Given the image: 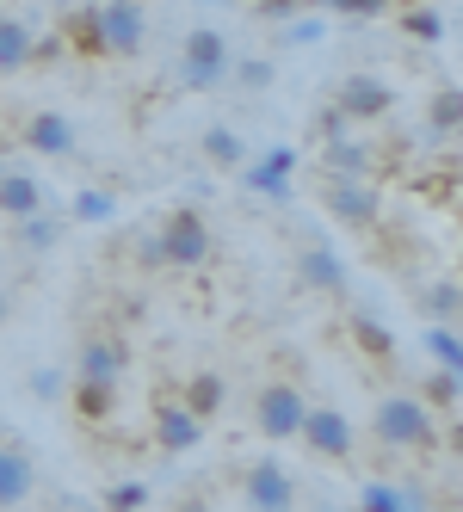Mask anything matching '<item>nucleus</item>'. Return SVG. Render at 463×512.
Masks as SVG:
<instances>
[{
	"mask_svg": "<svg viewBox=\"0 0 463 512\" xmlns=\"http://www.w3.org/2000/svg\"><path fill=\"white\" fill-rule=\"evenodd\" d=\"M371 432L389 451H433L439 445V414L420 395H377L371 408Z\"/></svg>",
	"mask_w": 463,
	"mask_h": 512,
	"instance_id": "obj_1",
	"label": "nucleus"
},
{
	"mask_svg": "<svg viewBox=\"0 0 463 512\" xmlns=\"http://www.w3.org/2000/svg\"><path fill=\"white\" fill-rule=\"evenodd\" d=\"M124 364H130V346H124L118 334H87V340H81L75 383H81V408H87V414L112 408V389L124 383Z\"/></svg>",
	"mask_w": 463,
	"mask_h": 512,
	"instance_id": "obj_2",
	"label": "nucleus"
},
{
	"mask_svg": "<svg viewBox=\"0 0 463 512\" xmlns=\"http://www.w3.org/2000/svg\"><path fill=\"white\" fill-rule=\"evenodd\" d=\"M229 62H235L229 31L223 25H192L180 38V87H192V93L229 87Z\"/></svg>",
	"mask_w": 463,
	"mask_h": 512,
	"instance_id": "obj_3",
	"label": "nucleus"
},
{
	"mask_svg": "<svg viewBox=\"0 0 463 512\" xmlns=\"http://www.w3.org/2000/svg\"><path fill=\"white\" fill-rule=\"evenodd\" d=\"M87 19V38L99 56H136L149 44V13H142V0H99Z\"/></svg>",
	"mask_w": 463,
	"mask_h": 512,
	"instance_id": "obj_4",
	"label": "nucleus"
},
{
	"mask_svg": "<svg viewBox=\"0 0 463 512\" xmlns=\"http://www.w3.org/2000/svg\"><path fill=\"white\" fill-rule=\"evenodd\" d=\"M149 260L155 266H173V272L204 266L210 260V223H204L198 210H173L167 223H161V235L149 241Z\"/></svg>",
	"mask_w": 463,
	"mask_h": 512,
	"instance_id": "obj_5",
	"label": "nucleus"
},
{
	"mask_svg": "<svg viewBox=\"0 0 463 512\" xmlns=\"http://www.w3.org/2000/svg\"><path fill=\"white\" fill-rule=\"evenodd\" d=\"M303 414H309L303 383L272 377V383H260V389H254V432L266 438V445H284V438H297Z\"/></svg>",
	"mask_w": 463,
	"mask_h": 512,
	"instance_id": "obj_6",
	"label": "nucleus"
},
{
	"mask_svg": "<svg viewBox=\"0 0 463 512\" xmlns=\"http://www.w3.org/2000/svg\"><path fill=\"white\" fill-rule=\"evenodd\" d=\"M389 112H396V81H383L377 68H352L334 93V118H346V124H377Z\"/></svg>",
	"mask_w": 463,
	"mask_h": 512,
	"instance_id": "obj_7",
	"label": "nucleus"
},
{
	"mask_svg": "<svg viewBox=\"0 0 463 512\" xmlns=\"http://www.w3.org/2000/svg\"><path fill=\"white\" fill-rule=\"evenodd\" d=\"M19 142L31 155H44V161H68V155H81V130L68 112H56V105H38V112H25L19 118Z\"/></svg>",
	"mask_w": 463,
	"mask_h": 512,
	"instance_id": "obj_8",
	"label": "nucleus"
},
{
	"mask_svg": "<svg viewBox=\"0 0 463 512\" xmlns=\"http://www.w3.org/2000/svg\"><path fill=\"white\" fill-rule=\"evenodd\" d=\"M241 500H247V512H297V475L278 457H260L241 475Z\"/></svg>",
	"mask_w": 463,
	"mask_h": 512,
	"instance_id": "obj_9",
	"label": "nucleus"
},
{
	"mask_svg": "<svg viewBox=\"0 0 463 512\" xmlns=\"http://www.w3.org/2000/svg\"><path fill=\"white\" fill-rule=\"evenodd\" d=\"M297 167H303V155L291 149V142H272L266 155H247L241 179H247V192H254V198L284 204V198H291V186H297Z\"/></svg>",
	"mask_w": 463,
	"mask_h": 512,
	"instance_id": "obj_10",
	"label": "nucleus"
},
{
	"mask_svg": "<svg viewBox=\"0 0 463 512\" xmlns=\"http://www.w3.org/2000/svg\"><path fill=\"white\" fill-rule=\"evenodd\" d=\"M322 142H328V173H334V179H371L377 149L359 136V124H346V118H334V112H328Z\"/></svg>",
	"mask_w": 463,
	"mask_h": 512,
	"instance_id": "obj_11",
	"label": "nucleus"
},
{
	"mask_svg": "<svg viewBox=\"0 0 463 512\" xmlns=\"http://www.w3.org/2000/svg\"><path fill=\"white\" fill-rule=\"evenodd\" d=\"M149 432H155V451H167V457H186V451L204 445V420L186 408V401H155Z\"/></svg>",
	"mask_w": 463,
	"mask_h": 512,
	"instance_id": "obj_12",
	"label": "nucleus"
},
{
	"mask_svg": "<svg viewBox=\"0 0 463 512\" xmlns=\"http://www.w3.org/2000/svg\"><path fill=\"white\" fill-rule=\"evenodd\" d=\"M322 204L340 216L346 229H377V216H383V198L365 186V179H334V173H328V186H322Z\"/></svg>",
	"mask_w": 463,
	"mask_h": 512,
	"instance_id": "obj_13",
	"label": "nucleus"
},
{
	"mask_svg": "<svg viewBox=\"0 0 463 512\" xmlns=\"http://www.w3.org/2000/svg\"><path fill=\"white\" fill-rule=\"evenodd\" d=\"M297 284L303 290H322V297H346L352 272H346V260H340L328 241H303L297 247Z\"/></svg>",
	"mask_w": 463,
	"mask_h": 512,
	"instance_id": "obj_14",
	"label": "nucleus"
},
{
	"mask_svg": "<svg viewBox=\"0 0 463 512\" xmlns=\"http://www.w3.org/2000/svg\"><path fill=\"white\" fill-rule=\"evenodd\" d=\"M297 438H303L315 457H328V463H346L352 457V420L340 408H309L303 426H297Z\"/></svg>",
	"mask_w": 463,
	"mask_h": 512,
	"instance_id": "obj_15",
	"label": "nucleus"
},
{
	"mask_svg": "<svg viewBox=\"0 0 463 512\" xmlns=\"http://www.w3.org/2000/svg\"><path fill=\"white\" fill-rule=\"evenodd\" d=\"M44 210H50V186L31 167L0 173V216H7V223H31V216H44Z\"/></svg>",
	"mask_w": 463,
	"mask_h": 512,
	"instance_id": "obj_16",
	"label": "nucleus"
},
{
	"mask_svg": "<svg viewBox=\"0 0 463 512\" xmlns=\"http://www.w3.org/2000/svg\"><path fill=\"white\" fill-rule=\"evenodd\" d=\"M359 512H433L426 506V494L414 482H389V475H371V482L359 488Z\"/></svg>",
	"mask_w": 463,
	"mask_h": 512,
	"instance_id": "obj_17",
	"label": "nucleus"
},
{
	"mask_svg": "<svg viewBox=\"0 0 463 512\" xmlns=\"http://www.w3.org/2000/svg\"><path fill=\"white\" fill-rule=\"evenodd\" d=\"M198 155H204V167H247V136L229 118H210L198 130Z\"/></svg>",
	"mask_w": 463,
	"mask_h": 512,
	"instance_id": "obj_18",
	"label": "nucleus"
},
{
	"mask_svg": "<svg viewBox=\"0 0 463 512\" xmlns=\"http://www.w3.org/2000/svg\"><path fill=\"white\" fill-rule=\"evenodd\" d=\"M31 494H38V469H31V457L19 445H0V512L25 506Z\"/></svg>",
	"mask_w": 463,
	"mask_h": 512,
	"instance_id": "obj_19",
	"label": "nucleus"
},
{
	"mask_svg": "<svg viewBox=\"0 0 463 512\" xmlns=\"http://www.w3.org/2000/svg\"><path fill=\"white\" fill-rule=\"evenodd\" d=\"M31 56H38V31H31V19H0V75H19V68H31Z\"/></svg>",
	"mask_w": 463,
	"mask_h": 512,
	"instance_id": "obj_20",
	"label": "nucleus"
},
{
	"mask_svg": "<svg viewBox=\"0 0 463 512\" xmlns=\"http://www.w3.org/2000/svg\"><path fill=\"white\" fill-rule=\"evenodd\" d=\"M68 223H87V229L118 223V192L112 186H81L75 198H68Z\"/></svg>",
	"mask_w": 463,
	"mask_h": 512,
	"instance_id": "obj_21",
	"label": "nucleus"
},
{
	"mask_svg": "<svg viewBox=\"0 0 463 512\" xmlns=\"http://www.w3.org/2000/svg\"><path fill=\"white\" fill-rule=\"evenodd\" d=\"M62 229H68V216H56V210H44V216H31V223H13V241H19V253H50L56 241H62Z\"/></svg>",
	"mask_w": 463,
	"mask_h": 512,
	"instance_id": "obj_22",
	"label": "nucleus"
},
{
	"mask_svg": "<svg viewBox=\"0 0 463 512\" xmlns=\"http://www.w3.org/2000/svg\"><path fill=\"white\" fill-rule=\"evenodd\" d=\"M420 346H426V358H433V371H463V340H457L451 321H426Z\"/></svg>",
	"mask_w": 463,
	"mask_h": 512,
	"instance_id": "obj_23",
	"label": "nucleus"
},
{
	"mask_svg": "<svg viewBox=\"0 0 463 512\" xmlns=\"http://www.w3.org/2000/svg\"><path fill=\"white\" fill-rule=\"evenodd\" d=\"M229 81H235L241 93H272L278 68H272L266 56H235V62H229Z\"/></svg>",
	"mask_w": 463,
	"mask_h": 512,
	"instance_id": "obj_24",
	"label": "nucleus"
},
{
	"mask_svg": "<svg viewBox=\"0 0 463 512\" xmlns=\"http://www.w3.org/2000/svg\"><path fill=\"white\" fill-rule=\"evenodd\" d=\"M426 321H451L457 327V309H463V290H457V278H433L426 284Z\"/></svg>",
	"mask_w": 463,
	"mask_h": 512,
	"instance_id": "obj_25",
	"label": "nucleus"
},
{
	"mask_svg": "<svg viewBox=\"0 0 463 512\" xmlns=\"http://www.w3.org/2000/svg\"><path fill=\"white\" fill-rule=\"evenodd\" d=\"M186 408H192L198 420H210V414L223 408V377H217V371H198L192 389H186Z\"/></svg>",
	"mask_w": 463,
	"mask_h": 512,
	"instance_id": "obj_26",
	"label": "nucleus"
},
{
	"mask_svg": "<svg viewBox=\"0 0 463 512\" xmlns=\"http://www.w3.org/2000/svg\"><path fill=\"white\" fill-rule=\"evenodd\" d=\"M457 118H463V93H457V87H439V93H433V112H426L433 136H457Z\"/></svg>",
	"mask_w": 463,
	"mask_h": 512,
	"instance_id": "obj_27",
	"label": "nucleus"
},
{
	"mask_svg": "<svg viewBox=\"0 0 463 512\" xmlns=\"http://www.w3.org/2000/svg\"><path fill=\"white\" fill-rule=\"evenodd\" d=\"M328 38V19H297V25H284V44H322Z\"/></svg>",
	"mask_w": 463,
	"mask_h": 512,
	"instance_id": "obj_28",
	"label": "nucleus"
},
{
	"mask_svg": "<svg viewBox=\"0 0 463 512\" xmlns=\"http://www.w3.org/2000/svg\"><path fill=\"white\" fill-rule=\"evenodd\" d=\"M426 408H457V371H433V401H426Z\"/></svg>",
	"mask_w": 463,
	"mask_h": 512,
	"instance_id": "obj_29",
	"label": "nucleus"
},
{
	"mask_svg": "<svg viewBox=\"0 0 463 512\" xmlns=\"http://www.w3.org/2000/svg\"><path fill=\"white\" fill-rule=\"evenodd\" d=\"M402 25L414 31V38H445V25H439V13H408Z\"/></svg>",
	"mask_w": 463,
	"mask_h": 512,
	"instance_id": "obj_30",
	"label": "nucleus"
},
{
	"mask_svg": "<svg viewBox=\"0 0 463 512\" xmlns=\"http://www.w3.org/2000/svg\"><path fill=\"white\" fill-rule=\"evenodd\" d=\"M142 500H149V488H136V482H124V488H112V512H136Z\"/></svg>",
	"mask_w": 463,
	"mask_h": 512,
	"instance_id": "obj_31",
	"label": "nucleus"
},
{
	"mask_svg": "<svg viewBox=\"0 0 463 512\" xmlns=\"http://www.w3.org/2000/svg\"><path fill=\"white\" fill-rule=\"evenodd\" d=\"M31 389L50 401V395H62V377H56V371H38V377H31Z\"/></svg>",
	"mask_w": 463,
	"mask_h": 512,
	"instance_id": "obj_32",
	"label": "nucleus"
},
{
	"mask_svg": "<svg viewBox=\"0 0 463 512\" xmlns=\"http://www.w3.org/2000/svg\"><path fill=\"white\" fill-rule=\"evenodd\" d=\"M7 315H13V290H7V284H0V321H7Z\"/></svg>",
	"mask_w": 463,
	"mask_h": 512,
	"instance_id": "obj_33",
	"label": "nucleus"
},
{
	"mask_svg": "<svg viewBox=\"0 0 463 512\" xmlns=\"http://www.w3.org/2000/svg\"><path fill=\"white\" fill-rule=\"evenodd\" d=\"M0 284H7V253H0Z\"/></svg>",
	"mask_w": 463,
	"mask_h": 512,
	"instance_id": "obj_34",
	"label": "nucleus"
},
{
	"mask_svg": "<svg viewBox=\"0 0 463 512\" xmlns=\"http://www.w3.org/2000/svg\"><path fill=\"white\" fill-rule=\"evenodd\" d=\"M0 173H7V155H0Z\"/></svg>",
	"mask_w": 463,
	"mask_h": 512,
	"instance_id": "obj_35",
	"label": "nucleus"
}]
</instances>
